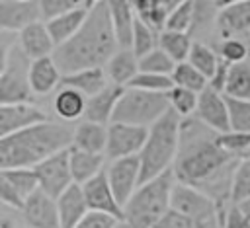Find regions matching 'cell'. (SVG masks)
I'll return each instance as SVG.
<instances>
[{
    "instance_id": "obj_48",
    "label": "cell",
    "mask_w": 250,
    "mask_h": 228,
    "mask_svg": "<svg viewBox=\"0 0 250 228\" xmlns=\"http://www.w3.org/2000/svg\"><path fill=\"white\" fill-rule=\"evenodd\" d=\"M230 66H232V64H229L227 60L221 58V62H219L215 74H213L211 80H209V88H211V90H215V92H219V94L225 95V88H227V80H229Z\"/></svg>"
},
{
    "instance_id": "obj_33",
    "label": "cell",
    "mask_w": 250,
    "mask_h": 228,
    "mask_svg": "<svg viewBox=\"0 0 250 228\" xmlns=\"http://www.w3.org/2000/svg\"><path fill=\"white\" fill-rule=\"evenodd\" d=\"M170 78H172L174 86L191 90V92H195V94H201L203 90L209 88V80H207L199 70H195L189 62H180V64H176V68H174V72H172Z\"/></svg>"
},
{
    "instance_id": "obj_5",
    "label": "cell",
    "mask_w": 250,
    "mask_h": 228,
    "mask_svg": "<svg viewBox=\"0 0 250 228\" xmlns=\"http://www.w3.org/2000/svg\"><path fill=\"white\" fill-rule=\"evenodd\" d=\"M174 185H176L174 170H168L162 175L139 185L135 195L123 207V214H125L123 220L131 228H152L172 209Z\"/></svg>"
},
{
    "instance_id": "obj_25",
    "label": "cell",
    "mask_w": 250,
    "mask_h": 228,
    "mask_svg": "<svg viewBox=\"0 0 250 228\" xmlns=\"http://www.w3.org/2000/svg\"><path fill=\"white\" fill-rule=\"evenodd\" d=\"M61 86L72 88L86 97H94L109 86V78L105 74V68H86L74 74H64L61 78Z\"/></svg>"
},
{
    "instance_id": "obj_7",
    "label": "cell",
    "mask_w": 250,
    "mask_h": 228,
    "mask_svg": "<svg viewBox=\"0 0 250 228\" xmlns=\"http://www.w3.org/2000/svg\"><path fill=\"white\" fill-rule=\"evenodd\" d=\"M31 60L21 49H10L2 41V66H0V105L31 103L33 92L29 88L27 72Z\"/></svg>"
},
{
    "instance_id": "obj_42",
    "label": "cell",
    "mask_w": 250,
    "mask_h": 228,
    "mask_svg": "<svg viewBox=\"0 0 250 228\" xmlns=\"http://www.w3.org/2000/svg\"><path fill=\"white\" fill-rule=\"evenodd\" d=\"M227 103H229V115H230V131L250 134V101L227 97Z\"/></svg>"
},
{
    "instance_id": "obj_18",
    "label": "cell",
    "mask_w": 250,
    "mask_h": 228,
    "mask_svg": "<svg viewBox=\"0 0 250 228\" xmlns=\"http://www.w3.org/2000/svg\"><path fill=\"white\" fill-rule=\"evenodd\" d=\"M20 49L21 53L33 62L45 57H53L55 53V41L43 21L31 23L23 31H20Z\"/></svg>"
},
{
    "instance_id": "obj_3",
    "label": "cell",
    "mask_w": 250,
    "mask_h": 228,
    "mask_svg": "<svg viewBox=\"0 0 250 228\" xmlns=\"http://www.w3.org/2000/svg\"><path fill=\"white\" fill-rule=\"evenodd\" d=\"M72 146V131L47 121L0 138V170L37 168L47 158Z\"/></svg>"
},
{
    "instance_id": "obj_23",
    "label": "cell",
    "mask_w": 250,
    "mask_h": 228,
    "mask_svg": "<svg viewBox=\"0 0 250 228\" xmlns=\"http://www.w3.org/2000/svg\"><path fill=\"white\" fill-rule=\"evenodd\" d=\"M61 78H62V74L53 57L33 60L29 64L27 80H29V88H31L33 95H47L49 92L55 90L57 84H61Z\"/></svg>"
},
{
    "instance_id": "obj_15",
    "label": "cell",
    "mask_w": 250,
    "mask_h": 228,
    "mask_svg": "<svg viewBox=\"0 0 250 228\" xmlns=\"http://www.w3.org/2000/svg\"><path fill=\"white\" fill-rule=\"evenodd\" d=\"M82 191H84V199H86L90 210L111 214L117 220H123L125 218L123 207L117 203V199H115V195H113V191L109 187L105 170L102 173H98L94 179H90L88 183H84L82 185Z\"/></svg>"
},
{
    "instance_id": "obj_46",
    "label": "cell",
    "mask_w": 250,
    "mask_h": 228,
    "mask_svg": "<svg viewBox=\"0 0 250 228\" xmlns=\"http://www.w3.org/2000/svg\"><path fill=\"white\" fill-rule=\"evenodd\" d=\"M152 228H195V224H193L191 218H188V216L170 209Z\"/></svg>"
},
{
    "instance_id": "obj_54",
    "label": "cell",
    "mask_w": 250,
    "mask_h": 228,
    "mask_svg": "<svg viewBox=\"0 0 250 228\" xmlns=\"http://www.w3.org/2000/svg\"><path fill=\"white\" fill-rule=\"evenodd\" d=\"M244 158H246V160H250V148H248V152L244 154Z\"/></svg>"
},
{
    "instance_id": "obj_8",
    "label": "cell",
    "mask_w": 250,
    "mask_h": 228,
    "mask_svg": "<svg viewBox=\"0 0 250 228\" xmlns=\"http://www.w3.org/2000/svg\"><path fill=\"white\" fill-rule=\"evenodd\" d=\"M148 136V129L145 127H133V125H121V123H109L107 125V144L104 156L109 162L139 156Z\"/></svg>"
},
{
    "instance_id": "obj_50",
    "label": "cell",
    "mask_w": 250,
    "mask_h": 228,
    "mask_svg": "<svg viewBox=\"0 0 250 228\" xmlns=\"http://www.w3.org/2000/svg\"><path fill=\"white\" fill-rule=\"evenodd\" d=\"M195 228H223V220L221 216H211V218H203V220H197L193 222Z\"/></svg>"
},
{
    "instance_id": "obj_11",
    "label": "cell",
    "mask_w": 250,
    "mask_h": 228,
    "mask_svg": "<svg viewBox=\"0 0 250 228\" xmlns=\"http://www.w3.org/2000/svg\"><path fill=\"white\" fill-rule=\"evenodd\" d=\"M172 210L191 218L193 222L203 220V218H211V216H221V220H223V214H221V210L213 199H209L199 189L178 183V181H176L174 191H172Z\"/></svg>"
},
{
    "instance_id": "obj_39",
    "label": "cell",
    "mask_w": 250,
    "mask_h": 228,
    "mask_svg": "<svg viewBox=\"0 0 250 228\" xmlns=\"http://www.w3.org/2000/svg\"><path fill=\"white\" fill-rule=\"evenodd\" d=\"M158 35L160 33H156V31H152L146 23H143L139 18H137V21H135V31H133V53L139 57V58H143L145 55H148L150 51H154V49H158Z\"/></svg>"
},
{
    "instance_id": "obj_38",
    "label": "cell",
    "mask_w": 250,
    "mask_h": 228,
    "mask_svg": "<svg viewBox=\"0 0 250 228\" xmlns=\"http://www.w3.org/2000/svg\"><path fill=\"white\" fill-rule=\"evenodd\" d=\"M193 21H195V2L182 0V2L176 6V10L170 14L164 31L188 33V29L193 25Z\"/></svg>"
},
{
    "instance_id": "obj_20",
    "label": "cell",
    "mask_w": 250,
    "mask_h": 228,
    "mask_svg": "<svg viewBox=\"0 0 250 228\" xmlns=\"http://www.w3.org/2000/svg\"><path fill=\"white\" fill-rule=\"evenodd\" d=\"M92 6H94V2H82L78 8L66 12V14L59 16L51 21H45V25H47V29H49V33L55 41V47L64 45L68 39H72L80 31V27L84 25Z\"/></svg>"
},
{
    "instance_id": "obj_40",
    "label": "cell",
    "mask_w": 250,
    "mask_h": 228,
    "mask_svg": "<svg viewBox=\"0 0 250 228\" xmlns=\"http://www.w3.org/2000/svg\"><path fill=\"white\" fill-rule=\"evenodd\" d=\"M217 144L230 156L242 160L244 154L250 148V134L248 133H238V131H229L217 134Z\"/></svg>"
},
{
    "instance_id": "obj_31",
    "label": "cell",
    "mask_w": 250,
    "mask_h": 228,
    "mask_svg": "<svg viewBox=\"0 0 250 228\" xmlns=\"http://www.w3.org/2000/svg\"><path fill=\"white\" fill-rule=\"evenodd\" d=\"M0 177L6 179L25 201L39 191V181L35 175V170L31 168H18V170H0Z\"/></svg>"
},
{
    "instance_id": "obj_51",
    "label": "cell",
    "mask_w": 250,
    "mask_h": 228,
    "mask_svg": "<svg viewBox=\"0 0 250 228\" xmlns=\"http://www.w3.org/2000/svg\"><path fill=\"white\" fill-rule=\"evenodd\" d=\"M238 209H240V212L244 214V218L250 222V199L248 201H244V203H240V205H236Z\"/></svg>"
},
{
    "instance_id": "obj_35",
    "label": "cell",
    "mask_w": 250,
    "mask_h": 228,
    "mask_svg": "<svg viewBox=\"0 0 250 228\" xmlns=\"http://www.w3.org/2000/svg\"><path fill=\"white\" fill-rule=\"evenodd\" d=\"M166 95H168L170 107H172L182 119H189L191 115L195 117L197 103H199V94H195V92H191V90H186V88H180V86H174Z\"/></svg>"
},
{
    "instance_id": "obj_10",
    "label": "cell",
    "mask_w": 250,
    "mask_h": 228,
    "mask_svg": "<svg viewBox=\"0 0 250 228\" xmlns=\"http://www.w3.org/2000/svg\"><path fill=\"white\" fill-rule=\"evenodd\" d=\"M105 173L117 203L125 207L141 185V158L131 156V158L109 162V166L105 168Z\"/></svg>"
},
{
    "instance_id": "obj_27",
    "label": "cell",
    "mask_w": 250,
    "mask_h": 228,
    "mask_svg": "<svg viewBox=\"0 0 250 228\" xmlns=\"http://www.w3.org/2000/svg\"><path fill=\"white\" fill-rule=\"evenodd\" d=\"M68 160H70V171L76 185H84L90 179H94L98 173L104 171V154H92L78 150L74 146L68 148Z\"/></svg>"
},
{
    "instance_id": "obj_26",
    "label": "cell",
    "mask_w": 250,
    "mask_h": 228,
    "mask_svg": "<svg viewBox=\"0 0 250 228\" xmlns=\"http://www.w3.org/2000/svg\"><path fill=\"white\" fill-rule=\"evenodd\" d=\"M105 74L111 84L127 88L139 74V57L133 49H119L105 64Z\"/></svg>"
},
{
    "instance_id": "obj_52",
    "label": "cell",
    "mask_w": 250,
    "mask_h": 228,
    "mask_svg": "<svg viewBox=\"0 0 250 228\" xmlns=\"http://www.w3.org/2000/svg\"><path fill=\"white\" fill-rule=\"evenodd\" d=\"M0 228H16L8 218H2V222H0Z\"/></svg>"
},
{
    "instance_id": "obj_53",
    "label": "cell",
    "mask_w": 250,
    "mask_h": 228,
    "mask_svg": "<svg viewBox=\"0 0 250 228\" xmlns=\"http://www.w3.org/2000/svg\"><path fill=\"white\" fill-rule=\"evenodd\" d=\"M115 228H131V226H129V224H127L125 220H121V222H119V224H117Z\"/></svg>"
},
{
    "instance_id": "obj_12",
    "label": "cell",
    "mask_w": 250,
    "mask_h": 228,
    "mask_svg": "<svg viewBox=\"0 0 250 228\" xmlns=\"http://www.w3.org/2000/svg\"><path fill=\"white\" fill-rule=\"evenodd\" d=\"M195 119L201 121L205 127L215 131L217 134L230 131V115H229V103L227 97L211 88L203 90L199 94V103L195 111Z\"/></svg>"
},
{
    "instance_id": "obj_29",
    "label": "cell",
    "mask_w": 250,
    "mask_h": 228,
    "mask_svg": "<svg viewBox=\"0 0 250 228\" xmlns=\"http://www.w3.org/2000/svg\"><path fill=\"white\" fill-rule=\"evenodd\" d=\"M86 103H88V97L86 95H82L80 92H76L72 88H62L55 95V99H53V109H55V113L61 119L74 121L78 117H84Z\"/></svg>"
},
{
    "instance_id": "obj_6",
    "label": "cell",
    "mask_w": 250,
    "mask_h": 228,
    "mask_svg": "<svg viewBox=\"0 0 250 228\" xmlns=\"http://www.w3.org/2000/svg\"><path fill=\"white\" fill-rule=\"evenodd\" d=\"M168 109H170V101L166 94H152L145 90L125 88L115 107L111 123L150 129Z\"/></svg>"
},
{
    "instance_id": "obj_41",
    "label": "cell",
    "mask_w": 250,
    "mask_h": 228,
    "mask_svg": "<svg viewBox=\"0 0 250 228\" xmlns=\"http://www.w3.org/2000/svg\"><path fill=\"white\" fill-rule=\"evenodd\" d=\"M127 88L145 90V92H152V94H168V92L174 88V82H172V78H170V76L139 72V74H137V78H135Z\"/></svg>"
},
{
    "instance_id": "obj_47",
    "label": "cell",
    "mask_w": 250,
    "mask_h": 228,
    "mask_svg": "<svg viewBox=\"0 0 250 228\" xmlns=\"http://www.w3.org/2000/svg\"><path fill=\"white\" fill-rule=\"evenodd\" d=\"M0 201H2L4 205L12 207V209H18V210H21L23 205H25V199H23L6 179H2V177H0Z\"/></svg>"
},
{
    "instance_id": "obj_16",
    "label": "cell",
    "mask_w": 250,
    "mask_h": 228,
    "mask_svg": "<svg viewBox=\"0 0 250 228\" xmlns=\"http://www.w3.org/2000/svg\"><path fill=\"white\" fill-rule=\"evenodd\" d=\"M21 216L29 228H61L57 201L51 199L41 189L35 191L25 201V205L21 209Z\"/></svg>"
},
{
    "instance_id": "obj_30",
    "label": "cell",
    "mask_w": 250,
    "mask_h": 228,
    "mask_svg": "<svg viewBox=\"0 0 250 228\" xmlns=\"http://www.w3.org/2000/svg\"><path fill=\"white\" fill-rule=\"evenodd\" d=\"M193 47V41L188 33H176V31H162L158 35V49H162L176 64L188 62L189 51Z\"/></svg>"
},
{
    "instance_id": "obj_37",
    "label": "cell",
    "mask_w": 250,
    "mask_h": 228,
    "mask_svg": "<svg viewBox=\"0 0 250 228\" xmlns=\"http://www.w3.org/2000/svg\"><path fill=\"white\" fill-rule=\"evenodd\" d=\"M250 199V160L242 158L232 175V189H230V203L240 205Z\"/></svg>"
},
{
    "instance_id": "obj_43",
    "label": "cell",
    "mask_w": 250,
    "mask_h": 228,
    "mask_svg": "<svg viewBox=\"0 0 250 228\" xmlns=\"http://www.w3.org/2000/svg\"><path fill=\"white\" fill-rule=\"evenodd\" d=\"M221 58L229 64H242L248 57V45L240 39H223L221 43Z\"/></svg>"
},
{
    "instance_id": "obj_13",
    "label": "cell",
    "mask_w": 250,
    "mask_h": 228,
    "mask_svg": "<svg viewBox=\"0 0 250 228\" xmlns=\"http://www.w3.org/2000/svg\"><path fill=\"white\" fill-rule=\"evenodd\" d=\"M41 21V6L37 0H2L0 2V29L23 31L31 23Z\"/></svg>"
},
{
    "instance_id": "obj_34",
    "label": "cell",
    "mask_w": 250,
    "mask_h": 228,
    "mask_svg": "<svg viewBox=\"0 0 250 228\" xmlns=\"http://www.w3.org/2000/svg\"><path fill=\"white\" fill-rule=\"evenodd\" d=\"M188 62H189L195 70H199L207 80H211V76L215 74V70H217L221 58H219L217 53L211 51L207 45L193 41V47H191V51H189Z\"/></svg>"
},
{
    "instance_id": "obj_17",
    "label": "cell",
    "mask_w": 250,
    "mask_h": 228,
    "mask_svg": "<svg viewBox=\"0 0 250 228\" xmlns=\"http://www.w3.org/2000/svg\"><path fill=\"white\" fill-rule=\"evenodd\" d=\"M215 25L225 39H236L240 33H250V0H236L219 10Z\"/></svg>"
},
{
    "instance_id": "obj_21",
    "label": "cell",
    "mask_w": 250,
    "mask_h": 228,
    "mask_svg": "<svg viewBox=\"0 0 250 228\" xmlns=\"http://www.w3.org/2000/svg\"><path fill=\"white\" fill-rule=\"evenodd\" d=\"M109 4V14H111V25L115 33V41L119 49H131L133 47V31H135V21L137 14L133 8V2L125 0H111Z\"/></svg>"
},
{
    "instance_id": "obj_2",
    "label": "cell",
    "mask_w": 250,
    "mask_h": 228,
    "mask_svg": "<svg viewBox=\"0 0 250 228\" xmlns=\"http://www.w3.org/2000/svg\"><path fill=\"white\" fill-rule=\"evenodd\" d=\"M119 51L107 2H94L80 31L64 45L57 47L53 58L61 74H74L86 68H105Z\"/></svg>"
},
{
    "instance_id": "obj_32",
    "label": "cell",
    "mask_w": 250,
    "mask_h": 228,
    "mask_svg": "<svg viewBox=\"0 0 250 228\" xmlns=\"http://www.w3.org/2000/svg\"><path fill=\"white\" fill-rule=\"evenodd\" d=\"M225 95L227 97H234V99L250 101V64L248 62L230 66L227 88H225Z\"/></svg>"
},
{
    "instance_id": "obj_19",
    "label": "cell",
    "mask_w": 250,
    "mask_h": 228,
    "mask_svg": "<svg viewBox=\"0 0 250 228\" xmlns=\"http://www.w3.org/2000/svg\"><path fill=\"white\" fill-rule=\"evenodd\" d=\"M123 92H125L123 86H117V84H111L109 82V86L105 90H102L94 97H88L84 119L90 121V123L104 125V127H105V123H111L113 113H115V107H117Z\"/></svg>"
},
{
    "instance_id": "obj_49",
    "label": "cell",
    "mask_w": 250,
    "mask_h": 228,
    "mask_svg": "<svg viewBox=\"0 0 250 228\" xmlns=\"http://www.w3.org/2000/svg\"><path fill=\"white\" fill-rule=\"evenodd\" d=\"M223 228H250V222L244 218V214L240 212V209L236 205H230L225 214Z\"/></svg>"
},
{
    "instance_id": "obj_1",
    "label": "cell",
    "mask_w": 250,
    "mask_h": 228,
    "mask_svg": "<svg viewBox=\"0 0 250 228\" xmlns=\"http://www.w3.org/2000/svg\"><path fill=\"white\" fill-rule=\"evenodd\" d=\"M238 162V158L227 154L217 144L215 131L205 127L195 117L182 121L180 150L172 168L176 181L195 187L213 199L223 214V220L229 210L225 203L230 201L232 175Z\"/></svg>"
},
{
    "instance_id": "obj_22",
    "label": "cell",
    "mask_w": 250,
    "mask_h": 228,
    "mask_svg": "<svg viewBox=\"0 0 250 228\" xmlns=\"http://www.w3.org/2000/svg\"><path fill=\"white\" fill-rule=\"evenodd\" d=\"M57 209H59V220L61 228H76L78 222L88 214V203L84 199L82 185H70L59 199H57Z\"/></svg>"
},
{
    "instance_id": "obj_14",
    "label": "cell",
    "mask_w": 250,
    "mask_h": 228,
    "mask_svg": "<svg viewBox=\"0 0 250 228\" xmlns=\"http://www.w3.org/2000/svg\"><path fill=\"white\" fill-rule=\"evenodd\" d=\"M47 121H49L47 115L33 103L0 105V138Z\"/></svg>"
},
{
    "instance_id": "obj_36",
    "label": "cell",
    "mask_w": 250,
    "mask_h": 228,
    "mask_svg": "<svg viewBox=\"0 0 250 228\" xmlns=\"http://www.w3.org/2000/svg\"><path fill=\"white\" fill-rule=\"evenodd\" d=\"M176 68V62L162 51V49H154L148 55H145L143 58H139V72H146V74H160V76H172Z\"/></svg>"
},
{
    "instance_id": "obj_9",
    "label": "cell",
    "mask_w": 250,
    "mask_h": 228,
    "mask_svg": "<svg viewBox=\"0 0 250 228\" xmlns=\"http://www.w3.org/2000/svg\"><path fill=\"white\" fill-rule=\"evenodd\" d=\"M35 170L39 189L47 193L51 199H59L70 185H74L72 171H70V160H68V150H62L45 162H41Z\"/></svg>"
},
{
    "instance_id": "obj_28",
    "label": "cell",
    "mask_w": 250,
    "mask_h": 228,
    "mask_svg": "<svg viewBox=\"0 0 250 228\" xmlns=\"http://www.w3.org/2000/svg\"><path fill=\"white\" fill-rule=\"evenodd\" d=\"M107 144V127L82 121L74 131H72V146L84 152L92 154H104Z\"/></svg>"
},
{
    "instance_id": "obj_45",
    "label": "cell",
    "mask_w": 250,
    "mask_h": 228,
    "mask_svg": "<svg viewBox=\"0 0 250 228\" xmlns=\"http://www.w3.org/2000/svg\"><path fill=\"white\" fill-rule=\"evenodd\" d=\"M121 220H117L111 214L98 212V210H88V214L78 222L76 228H115Z\"/></svg>"
},
{
    "instance_id": "obj_24",
    "label": "cell",
    "mask_w": 250,
    "mask_h": 228,
    "mask_svg": "<svg viewBox=\"0 0 250 228\" xmlns=\"http://www.w3.org/2000/svg\"><path fill=\"white\" fill-rule=\"evenodd\" d=\"M178 4V0H137L133 2V8L143 23H146L152 31L162 33L166 29L170 14L176 10Z\"/></svg>"
},
{
    "instance_id": "obj_4",
    "label": "cell",
    "mask_w": 250,
    "mask_h": 228,
    "mask_svg": "<svg viewBox=\"0 0 250 228\" xmlns=\"http://www.w3.org/2000/svg\"><path fill=\"white\" fill-rule=\"evenodd\" d=\"M182 117L170 107L150 129L141 158V185L172 170L180 150Z\"/></svg>"
},
{
    "instance_id": "obj_44",
    "label": "cell",
    "mask_w": 250,
    "mask_h": 228,
    "mask_svg": "<svg viewBox=\"0 0 250 228\" xmlns=\"http://www.w3.org/2000/svg\"><path fill=\"white\" fill-rule=\"evenodd\" d=\"M82 2L78 0H41L39 6H41V19L45 21H51L74 8H78Z\"/></svg>"
}]
</instances>
